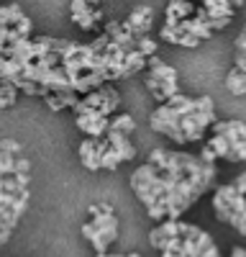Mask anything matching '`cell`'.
<instances>
[{"label":"cell","instance_id":"6da1fadb","mask_svg":"<svg viewBox=\"0 0 246 257\" xmlns=\"http://www.w3.org/2000/svg\"><path fill=\"white\" fill-rule=\"evenodd\" d=\"M216 121L213 113V98L210 95H172L167 103H159V108L152 113L149 123L154 132L170 137L174 144H190L202 139V134Z\"/></svg>","mask_w":246,"mask_h":257},{"label":"cell","instance_id":"7a4b0ae2","mask_svg":"<svg viewBox=\"0 0 246 257\" xmlns=\"http://www.w3.org/2000/svg\"><path fill=\"white\" fill-rule=\"evenodd\" d=\"M118 105H120V95L110 88V85H102V88L88 93V95H82L77 98V103L72 105V111L74 116H82V113H100V116H106L110 118L116 111H118Z\"/></svg>","mask_w":246,"mask_h":257},{"label":"cell","instance_id":"3957f363","mask_svg":"<svg viewBox=\"0 0 246 257\" xmlns=\"http://www.w3.org/2000/svg\"><path fill=\"white\" fill-rule=\"evenodd\" d=\"M210 134L228 142V162H246V123L244 121H213Z\"/></svg>","mask_w":246,"mask_h":257},{"label":"cell","instance_id":"277c9868","mask_svg":"<svg viewBox=\"0 0 246 257\" xmlns=\"http://www.w3.org/2000/svg\"><path fill=\"white\" fill-rule=\"evenodd\" d=\"M108 149V142L106 137H100V139H92L88 137L85 142L80 144V162L85 165L90 173H95V170H100V155Z\"/></svg>","mask_w":246,"mask_h":257},{"label":"cell","instance_id":"5b68a950","mask_svg":"<svg viewBox=\"0 0 246 257\" xmlns=\"http://www.w3.org/2000/svg\"><path fill=\"white\" fill-rule=\"evenodd\" d=\"M82 237L90 239V242H92V247H95L98 252H108V247L118 239V226L98 229V226H92V224L88 221V224H82Z\"/></svg>","mask_w":246,"mask_h":257},{"label":"cell","instance_id":"8992f818","mask_svg":"<svg viewBox=\"0 0 246 257\" xmlns=\"http://www.w3.org/2000/svg\"><path fill=\"white\" fill-rule=\"evenodd\" d=\"M152 18H154V13H152V8H136L126 21H123V29H126L134 39H141V36H146L149 34V29H152Z\"/></svg>","mask_w":246,"mask_h":257},{"label":"cell","instance_id":"52a82bcc","mask_svg":"<svg viewBox=\"0 0 246 257\" xmlns=\"http://www.w3.org/2000/svg\"><path fill=\"white\" fill-rule=\"evenodd\" d=\"M108 121L110 118L100 116V113H82V116H77V128L85 137L100 139V137H106V132H108Z\"/></svg>","mask_w":246,"mask_h":257},{"label":"cell","instance_id":"ba28073f","mask_svg":"<svg viewBox=\"0 0 246 257\" xmlns=\"http://www.w3.org/2000/svg\"><path fill=\"white\" fill-rule=\"evenodd\" d=\"M195 16V3H190V0H172L170 8H167V21H164V26L174 29L180 21H188Z\"/></svg>","mask_w":246,"mask_h":257},{"label":"cell","instance_id":"9c48e42d","mask_svg":"<svg viewBox=\"0 0 246 257\" xmlns=\"http://www.w3.org/2000/svg\"><path fill=\"white\" fill-rule=\"evenodd\" d=\"M106 139H108V144L116 149V152L120 155V160L123 162H128V160H134L136 157V147L131 144V139L126 137V134H118V132H106Z\"/></svg>","mask_w":246,"mask_h":257},{"label":"cell","instance_id":"30bf717a","mask_svg":"<svg viewBox=\"0 0 246 257\" xmlns=\"http://www.w3.org/2000/svg\"><path fill=\"white\" fill-rule=\"evenodd\" d=\"M144 82H146V88H149V93L159 100V103H167L172 95H177L180 93V88H177V82H159V80H154V77H144Z\"/></svg>","mask_w":246,"mask_h":257},{"label":"cell","instance_id":"8fae6325","mask_svg":"<svg viewBox=\"0 0 246 257\" xmlns=\"http://www.w3.org/2000/svg\"><path fill=\"white\" fill-rule=\"evenodd\" d=\"M146 67H149V77H154L159 82H177V70L170 67V64H164L159 57H149Z\"/></svg>","mask_w":246,"mask_h":257},{"label":"cell","instance_id":"7c38bea8","mask_svg":"<svg viewBox=\"0 0 246 257\" xmlns=\"http://www.w3.org/2000/svg\"><path fill=\"white\" fill-rule=\"evenodd\" d=\"M144 67H146V57L138 54L136 49H131V52L126 54V59H123V67H120V80H126V77H131V75L141 72Z\"/></svg>","mask_w":246,"mask_h":257},{"label":"cell","instance_id":"4fadbf2b","mask_svg":"<svg viewBox=\"0 0 246 257\" xmlns=\"http://www.w3.org/2000/svg\"><path fill=\"white\" fill-rule=\"evenodd\" d=\"M108 128H110V132H118V134H126V137H128L134 128H136V121H134V116H128V113H116V116H110Z\"/></svg>","mask_w":246,"mask_h":257},{"label":"cell","instance_id":"5bb4252c","mask_svg":"<svg viewBox=\"0 0 246 257\" xmlns=\"http://www.w3.org/2000/svg\"><path fill=\"white\" fill-rule=\"evenodd\" d=\"M44 103L49 105V111H62V108H72L77 103V95H67V93H49L44 95Z\"/></svg>","mask_w":246,"mask_h":257},{"label":"cell","instance_id":"9a60e30c","mask_svg":"<svg viewBox=\"0 0 246 257\" xmlns=\"http://www.w3.org/2000/svg\"><path fill=\"white\" fill-rule=\"evenodd\" d=\"M72 21H74L82 31H92L100 21H102V8H92V11L82 13V16H72Z\"/></svg>","mask_w":246,"mask_h":257},{"label":"cell","instance_id":"2e32d148","mask_svg":"<svg viewBox=\"0 0 246 257\" xmlns=\"http://www.w3.org/2000/svg\"><path fill=\"white\" fill-rule=\"evenodd\" d=\"M226 88H228L234 95H246V72L231 70L226 75Z\"/></svg>","mask_w":246,"mask_h":257},{"label":"cell","instance_id":"e0dca14e","mask_svg":"<svg viewBox=\"0 0 246 257\" xmlns=\"http://www.w3.org/2000/svg\"><path fill=\"white\" fill-rule=\"evenodd\" d=\"M106 142H108V139H106ZM120 162H123V160H120V155H118L116 149L108 144V149L100 155V167H102V170H116Z\"/></svg>","mask_w":246,"mask_h":257},{"label":"cell","instance_id":"ac0fdd59","mask_svg":"<svg viewBox=\"0 0 246 257\" xmlns=\"http://www.w3.org/2000/svg\"><path fill=\"white\" fill-rule=\"evenodd\" d=\"M16 98H18V90L8 82H0V108H10L16 105Z\"/></svg>","mask_w":246,"mask_h":257},{"label":"cell","instance_id":"d6986e66","mask_svg":"<svg viewBox=\"0 0 246 257\" xmlns=\"http://www.w3.org/2000/svg\"><path fill=\"white\" fill-rule=\"evenodd\" d=\"M136 52L138 54H144V57H156V41L152 39V36H141V39H136Z\"/></svg>","mask_w":246,"mask_h":257},{"label":"cell","instance_id":"ffe728a7","mask_svg":"<svg viewBox=\"0 0 246 257\" xmlns=\"http://www.w3.org/2000/svg\"><path fill=\"white\" fill-rule=\"evenodd\" d=\"M0 152L13 155V157H20V155H24V147H20L16 139H0Z\"/></svg>","mask_w":246,"mask_h":257},{"label":"cell","instance_id":"44dd1931","mask_svg":"<svg viewBox=\"0 0 246 257\" xmlns=\"http://www.w3.org/2000/svg\"><path fill=\"white\" fill-rule=\"evenodd\" d=\"M177 44H180V47H188V49H195V47H200V44H202V41H198V39H195V36H190V34H180Z\"/></svg>","mask_w":246,"mask_h":257},{"label":"cell","instance_id":"7402d4cb","mask_svg":"<svg viewBox=\"0 0 246 257\" xmlns=\"http://www.w3.org/2000/svg\"><path fill=\"white\" fill-rule=\"evenodd\" d=\"M88 11H92L88 6V0H72V16H82V13H88Z\"/></svg>","mask_w":246,"mask_h":257},{"label":"cell","instance_id":"603a6c76","mask_svg":"<svg viewBox=\"0 0 246 257\" xmlns=\"http://www.w3.org/2000/svg\"><path fill=\"white\" fill-rule=\"evenodd\" d=\"M200 257H220V252H218V247H216V244H210V247L205 249V252H202Z\"/></svg>","mask_w":246,"mask_h":257},{"label":"cell","instance_id":"cb8c5ba5","mask_svg":"<svg viewBox=\"0 0 246 257\" xmlns=\"http://www.w3.org/2000/svg\"><path fill=\"white\" fill-rule=\"evenodd\" d=\"M10 234H13V231H8V229H0V244H6V242L10 239Z\"/></svg>","mask_w":246,"mask_h":257},{"label":"cell","instance_id":"d4e9b609","mask_svg":"<svg viewBox=\"0 0 246 257\" xmlns=\"http://www.w3.org/2000/svg\"><path fill=\"white\" fill-rule=\"evenodd\" d=\"M228 6H231V8H234V11H236V8H238V6H244V0H228Z\"/></svg>","mask_w":246,"mask_h":257},{"label":"cell","instance_id":"484cf974","mask_svg":"<svg viewBox=\"0 0 246 257\" xmlns=\"http://www.w3.org/2000/svg\"><path fill=\"white\" fill-rule=\"evenodd\" d=\"M88 6H90V8H98V6H100V0H88Z\"/></svg>","mask_w":246,"mask_h":257},{"label":"cell","instance_id":"4316f807","mask_svg":"<svg viewBox=\"0 0 246 257\" xmlns=\"http://www.w3.org/2000/svg\"><path fill=\"white\" fill-rule=\"evenodd\" d=\"M128 257H141V254L138 252H128Z\"/></svg>","mask_w":246,"mask_h":257},{"label":"cell","instance_id":"83f0119b","mask_svg":"<svg viewBox=\"0 0 246 257\" xmlns=\"http://www.w3.org/2000/svg\"><path fill=\"white\" fill-rule=\"evenodd\" d=\"M98 257H108V252H98Z\"/></svg>","mask_w":246,"mask_h":257},{"label":"cell","instance_id":"f1b7e54d","mask_svg":"<svg viewBox=\"0 0 246 257\" xmlns=\"http://www.w3.org/2000/svg\"><path fill=\"white\" fill-rule=\"evenodd\" d=\"M108 257H128V254H108Z\"/></svg>","mask_w":246,"mask_h":257},{"label":"cell","instance_id":"f546056e","mask_svg":"<svg viewBox=\"0 0 246 257\" xmlns=\"http://www.w3.org/2000/svg\"><path fill=\"white\" fill-rule=\"evenodd\" d=\"M190 3H192V0H190Z\"/></svg>","mask_w":246,"mask_h":257}]
</instances>
